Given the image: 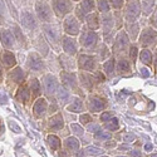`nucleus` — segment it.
<instances>
[{"label":"nucleus","mask_w":157,"mask_h":157,"mask_svg":"<svg viewBox=\"0 0 157 157\" xmlns=\"http://www.w3.org/2000/svg\"><path fill=\"white\" fill-rule=\"evenodd\" d=\"M57 92H58V98L60 99L62 103H65V102L68 101V98H69V93H68V90H67V89L59 88V87H58Z\"/></svg>","instance_id":"34"},{"label":"nucleus","mask_w":157,"mask_h":157,"mask_svg":"<svg viewBox=\"0 0 157 157\" xmlns=\"http://www.w3.org/2000/svg\"><path fill=\"white\" fill-rule=\"evenodd\" d=\"M63 29L68 35L79 34V21L74 15H67L63 23Z\"/></svg>","instance_id":"8"},{"label":"nucleus","mask_w":157,"mask_h":157,"mask_svg":"<svg viewBox=\"0 0 157 157\" xmlns=\"http://www.w3.org/2000/svg\"><path fill=\"white\" fill-rule=\"evenodd\" d=\"M111 117H112L111 112H104V113L101 114V121L102 122H107L108 120H111Z\"/></svg>","instance_id":"45"},{"label":"nucleus","mask_w":157,"mask_h":157,"mask_svg":"<svg viewBox=\"0 0 157 157\" xmlns=\"http://www.w3.org/2000/svg\"><path fill=\"white\" fill-rule=\"evenodd\" d=\"M72 2H79V0H72Z\"/></svg>","instance_id":"55"},{"label":"nucleus","mask_w":157,"mask_h":157,"mask_svg":"<svg viewBox=\"0 0 157 157\" xmlns=\"http://www.w3.org/2000/svg\"><path fill=\"white\" fill-rule=\"evenodd\" d=\"M65 147L71 151H77L79 148V141L74 137H69V138L65 140Z\"/></svg>","instance_id":"28"},{"label":"nucleus","mask_w":157,"mask_h":157,"mask_svg":"<svg viewBox=\"0 0 157 157\" xmlns=\"http://www.w3.org/2000/svg\"><path fill=\"white\" fill-rule=\"evenodd\" d=\"M155 63H156V71H157V52H156V60H155Z\"/></svg>","instance_id":"53"},{"label":"nucleus","mask_w":157,"mask_h":157,"mask_svg":"<svg viewBox=\"0 0 157 157\" xmlns=\"http://www.w3.org/2000/svg\"><path fill=\"white\" fill-rule=\"evenodd\" d=\"M81 79H84V81H82V84L86 86L87 89H90V88H92V78H90V75L83 73V74L81 75Z\"/></svg>","instance_id":"38"},{"label":"nucleus","mask_w":157,"mask_h":157,"mask_svg":"<svg viewBox=\"0 0 157 157\" xmlns=\"http://www.w3.org/2000/svg\"><path fill=\"white\" fill-rule=\"evenodd\" d=\"M140 58H141V62L145 63L146 65H151L152 64V54H151V52L148 49L142 50L141 54H140Z\"/></svg>","instance_id":"29"},{"label":"nucleus","mask_w":157,"mask_h":157,"mask_svg":"<svg viewBox=\"0 0 157 157\" xmlns=\"http://www.w3.org/2000/svg\"><path fill=\"white\" fill-rule=\"evenodd\" d=\"M128 2H129V0H128Z\"/></svg>","instance_id":"59"},{"label":"nucleus","mask_w":157,"mask_h":157,"mask_svg":"<svg viewBox=\"0 0 157 157\" xmlns=\"http://www.w3.org/2000/svg\"><path fill=\"white\" fill-rule=\"evenodd\" d=\"M111 133L109 132H106V131H97V133H96V138L97 140H101V141H108L111 138Z\"/></svg>","instance_id":"37"},{"label":"nucleus","mask_w":157,"mask_h":157,"mask_svg":"<svg viewBox=\"0 0 157 157\" xmlns=\"http://www.w3.org/2000/svg\"><path fill=\"white\" fill-rule=\"evenodd\" d=\"M97 5H98V9H99V11L102 13V14L103 13H108L111 10L108 0H97Z\"/></svg>","instance_id":"33"},{"label":"nucleus","mask_w":157,"mask_h":157,"mask_svg":"<svg viewBox=\"0 0 157 157\" xmlns=\"http://www.w3.org/2000/svg\"><path fill=\"white\" fill-rule=\"evenodd\" d=\"M86 152H87L88 155L94 156V155H102L103 151H102L99 147H96V146H88V147L86 148Z\"/></svg>","instance_id":"39"},{"label":"nucleus","mask_w":157,"mask_h":157,"mask_svg":"<svg viewBox=\"0 0 157 157\" xmlns=\"http://www.w3.org/2000/svg\"><path fill=\"white\" fill-rule=\"evenodd\" d=\"M131 25H128V32H131V30H132V33H131V38H132V39H135L136 38V35H137V30H138V25L137 24H135V23H129Z\"/></svg>","instance_id":"40"},{"label":"nucleus","mask_w":157,"mask_h":157,"mask_svg":"<svg viewBox=\"0 0 157 157\" xmlns=\"http://www.w3.org/2000/svg\"><path fill=\"white\" fill-rule=\"evenodd\" d=\"M33 111H34V114L38 117V118L44 117V114L47 113V102H45V99L44 98H39L34 104Z\"/></svg>","instance_id":"20"},{"label":"nucleus","mask_w":157,"mask_h":157,"mask_svg":"<svg viewBox=\"0 0 157 157\" xmlns=\"http://www.w3.org/2000/svg\"><path fill=\"white\" fill-rule=\"evenodd\" d=\"M48 143L53 150H58L60 146V140L54 135H50V136H48Z\"/></svg>","instance_id":"32"},{"label":"nucleus","mask_w":157,"mask_h":157,"mask_svg":"<svg viewBox=\"0 0 157 157\" xmlns=\"http://www.w3.org/2000/svg\"><path fill=\"white\" fill-rule=\"evenodd\" d=\"M86 21H87V25H88V29H90V30H97L101 27V21H99V18H98V13L92 11L90 14H88L86 17Z\"/></svg>","instance_id":"18"},{"label":"nucleus","mask_w":157,"mask_h":157,"mask_svg":"<svg viewBox=\"0 0 157 157\" xmlns=\"http://www.w3.org/2000/svg\"><path fill=\"white\" fill-rule=\"evenodd\" d=\"M78 65H79V68L83 71L92 72L96 68V59L90 56L82 54V56H79V58H78Z\"/></svg>","instance_id":"13"},{"label":"nucleus","mask_w":157,"mask_h":157,"mask_svg":"<svg viewBox=\"0 0 157 157\" xmlns=\"http://www.w3.org/2000/svg\"><path fill=\"white\" fill-rule=\"evenodd\" d=\"M52 10L58 18H63L72 10V0H52Z\"/></svg>","instance_id":"3"},{"label":"nucleus","mask_w":157,"mask_h":157,"mask_svg":"<svg viewBox=\"0 0 157 157\" xmlns=\"http://www.w3.org/2000/svg\"><path fill=\"white\" fill-rule=\"evenodd\" d=\"M101 157H106V156H101Z\"/></svg>","instance_id":"57"},{"label":"nucleus","mask_w":157,"mask_h":157,"mask_svg":"<svg viewBox=\"0 0 157 157\" xmlns=\"http://www.w3.org/2000/svg\"><path fill=\"white\" fill-rule=\"evenodd\" d=\"M20 24L28 30H33L36 28L35 17L28 8H24L20 10Z\"/></svg>","instance_id":"6"},{"label":"nucleus","mask_w":157,"mask_h":157,"mask_svg":"<svg viewBox=\"0 0 157 157\" xmlns=\"http://www.w3.org/2000/svg\"><path fill=\"white\" fill-rule=\"evenodd\" d=\"M88 131L89 132H97V131H99V126L97 123H90L88 126Z\"/></svg>","instance_id":"46"},{"label":"nucleus","mask_w":157,"mask_h":157,"mask_svg":"<svg viewBox=\"0 0 157 157\" xmlns=\"http://www.w3.org/2000/svg\"><path fill=\"white\" fill-rule=\"evenodd\" d=\"M62 43H63V50L65 52L67 56H74L77 53V44L73 38H71L69 35L63 36Z\"/></svg>","instance_id":"17"},{"label":"nucleus","mask_w":157,"mask_h":157,"mask_svg":"<svg viewBox=\"0 0 157 157\" xmlns=\"http://www.w3.org/2000/svg\"><path fill=\"white\" fill-rule=\"evenodd\" d=\"M129 153H131V156H133V157H141V151H138V150H133V151H131Z\"/></svg>","instance_id":"50"},{"label":"nucleus","mask_w":157,"mask_h":157,"mask_svg":"<svg viewBox=\"0 0 157 157\" xmlns=\"http://www.w3.org/2000/svg\"><path fill=\"white\" fill-rule=\"evenodd\" d=\"M3 82V65L0 63V83Z\"/></svg>","instance_id":"51"},{"label":"nucleus","mask_w":157,"mask_h":157,"mask_svg":"<svg viewBox=\"0 0 157 157\" xmlns=\"http://www.w3.org/2000/svg\"><path fill=\"white\" fill-rule=\"evenodd\" d=\"M67 109L69 112H74V113H79V112H83V103L79 98H74L73 102L69 104V106L67 107Z\"/></svg>","instance_id":"25"},{"label":"nucleus","mask_w":157,"mask_h":157,"mask_svg":"<svg viewBox=\"0 0 157 157\" xmlns=\"http://www.w3.org/2000/svg\"><path fill=\"white\" fill-rule=\"evenodd\" d=\"M71 128H72V131L77 135V136H82L83 133H84V131H83V128L79 126V124H71Z\"/></svg>","instance_id":"41"},{"label":"nucleus","mask_w":157,"mask_h":157,"mask_svg":"<svg viewBox=\"0 0 157 157\" xmlns=\"http://www.w3.org/2000/svg\"><path fill=\"white\" fill-rule=\"evenodd\" d=\"M156 0H142V11L145 15H150L155 8Z\"/></svg>","instance_id":"27"},{"label":"nucleus","mask_w":157,"mask_h":157,"mask_svg":"<svg viewBox=\"0 0 157 157\" xmlns=\"http://www.w3.org/2000/svg\"><path fill=\"white\" fill-rule=\"evenodd\" d=\"M43 29H44V34L48 38V42L54 48H58V45L60 44V38H62L60 29L58 25L52 24V23H44Z\"/></svg>","instance_id":"2"},{"label":"nucleus","mask_w":157,"mask_h":157,"mask_svg":"<svg viewBox=\"0 0 157 157\" xmlns=\"http://www.w3.org/2000/svg\"><path fill=\"white\" fill-rule=\"evenodd\" d=\"M8 81L11 83H17V84H20L25 81V73L24 71L20 68V67H17L13 71H9L8 73Z\"/></svg>","instance_id":"16"},{"label":"nucleus","mask_w":157,"mask_h":157,"mask_svg":"<svg viewBox=\"0 0 157 157\" xmlns=\"http://www.w3.org/2000/svg\"><path fill=\"white\" fill-rule=\"evenodd\" d=\"M0 153H2V151H0Z\"/></svg>","instance_id":"58"},{"label":"nucleus","mask_w":157,"mask_h":157,"mask_svg":"<svg viewBox=\"0 0 157 157\" xmlns=\"http://www.w3.org/2000/svg\"><path fill=\"white\" fill-rule=\"evenodd\" d=\"M17 99L21 103H27L28 101H30L32 97V92H30V88L27 86H20L18 92H17Z\"/></svg>","instance_id":"19"},{"label":"nucleus","mask_w":157,"mask_h":157,"mask_svg":"<svg viewBox=\"0 0 157 157\" xmlns=\"http://www.w3.org/2000/svg\"><path fill=\"white\" fill-rule=\"evenodd\" d=\"M0 63H2L3 67H5L6 69H10L17 64L15 56L13 54L9 49H4L0 52Z\"/></svg>","instance_id":"12"},{"label":"nucleus","mask_w":157,"mask_h":157,"mask_svg":"<svg viewBox=\"0 0 157 157\" xmlns=\"http://www.w3.org/2000/svg\"><path fill=\"white\" fill-rule=\"evenodd\" d=\"M123 140H124L126 142H133V140H135V136H133V135H126Z\"/></svg>","instance_id":"49"},{"label":"nucleus","mask_w":157,"mask_h":157,"mask_svg":"<svg viewBox=\"0 0 157 157\" xmlns=\"http://www.w3.org/2000/svg\"><path fill=\"white\" fill-rule=\"evenodd\" d=\"M136 57H137V48L135 45H132V47H131V49H129V58H131V60H132V62H135Z\"/></svg>","instance_id":"42"},{"label":"nucleus","mask_w":157,"mask_h":157,"mask_svg":"<svg viewBox=\"0 0 157 157\" xmlns=\"http://www.w3.org/2000/svg\"><path fill=\"white\" fill-rule=\"evenodd\" d=\"M157 38V33L156 30H153L152 28H147L145 29L141 35H140V42L143 44V45H150V44H153L155 40Z\"/></svg>","instance_id":"15"},{"label":"nucleus","mask_w":157,"mask_h":157,"mask_svg":"<svg viewBox=\"0 0 157 157\" xmlns=\"http://www.w3.org/2000/svg\"><path fill=\"white\" fill-rule=\"evenodd\" d=\"M29 88H30V92L33 96H39L40 94V83H39L38 79H32L29 83Z\"/></svg>","instance_id":"30"},{"label":"nucleus","mask_w":157,"mask_h":157,"mask_svg":"<svg viewBox=\"0 0 157 157\" xmlns=\"http://www.w3.org/2000/svg\"><path fill=\"white\" fill-rule=\"evenodd\" d=\"M79 121H81L83 124H87V123H89V122H92V117H90L89 114H82V116L79 117Z\"/></svg>","instance_id":"43"},{"label":"nucleus","mask_w":157,"mask_h":157,"mask_svg":"<svg viewBox=\"0 0 157 157\" xmlns=\"http://www.w3.org/2000/svg\"><path fill=\"white\" fill-rule=\"evenodd\" d=\"M120 124H118V120L117 118H112V120H108L107 123H106V128L109 129V131H116L118 129Z\"/></svg>","instance_id":"36"},{"label":"nucleus","mask_w":157,"mask_h":157,"mask_svg":"<svg viewBox=\"0 0 157 157\" xmlns=\"http://www.w3.org/2000/svg\"><path fill=\"white\" fill-rule=\"evenodd\" d=\"M43 84H44V92L47 93V96H53L57 89H58V81L54 75L52 74H47L43 79Z\"/></svg>","instance_id":"10"},{"label":"nucleus","mask_w":157,"mask_h":157,"mask_svg":"<svg viewBox=\"0 0 157 157\" xmlns=\"http://www.w3.org/2000/svg\"><path fill=\"white\" fill-rule=\"evenodd\" d=\"M140 73H141V75H142L143 78H147V77L150 75V72H148L146 68H141V69H140Z\"/></svg>","instance_id":"48"},{"label":"nucleus","mask_w":157,"mask_h":157,"mask_svg":"<svg viewBox=\"0 0 157 157\" xmlns=\"http://www.w3.org/2000/svg\"><path fill=\"white\" fill-rule=\"evenodd\" d=\"M63 126H64V121H63V117L60 113L54 114L49 120V128L52 131H59L60 128H63Z\"/></svg>","instance_id":"22"},{"label":"nucleus","mask_w":157,"mask_h":157,"mask_svg":"<svg viewBox=\"0 0 157 157\" xmlns=\"http://www.w3.org/2000/svg\"><path fill=\"white\" fill-rule=\"evenodd\" d=\"M151 157H157V155H152V156H151Z\"/></svg>","instance_id":"54"},{"label":"nucleus","mask_w":157,"mask_h":157,"mask_svg":"<svg viewBox=\"0 0 157 157\" xmlns=\"http://www.w3.org/2000/svg\"><path fill=\"white\" fill-rule=\"evenodd\" d=\"M62 82L63 84L67 87V88H74L77 84V79H75V75L74 73H62Z\"/></svg>","instance_id":"24"},{"label":"nucleus","mask_w":157,"mask_h":157,"mask_svg":"<svg viewBox=\"0 0 157 157\" xmlns=\"http://www.w3.org/2000/svg\"><path fill=\"white\" fill-rule=\"evenodd\" d=\"M103 69H104V72H106L108 75H111V74L113 73V71H114V59H113V58H111L108 62L104 63Z\"/></svg>","instance_id":"35"},{"label":"nucleus","mask_w":157,"mask_h":157,"mask_svg":"<svg viewBox=\"0 0 157 157\" xmlns=\"http://www.w3.org/2000/svg\"><path fill=\"white\" fill-rule=\"evenodd\" d=\"M126 20L128 23H135L141 15V3L140 0H129L126 5Z\"/></svg>","instance_id":"4"},{"label":"nucleus","mask_w":157,"mask_h":157,"mask_svg":"<svg viewBox=\"0 0 157 157\" xmlns=\"http://www.w3.org/2000/svg\"><path fill=\"white\" fill-rule=\"evenodd\" d=\"M106 106H107V102L97 96H90L88 98V107H89V111L92 112H101L106 108Z\"/></svg>","instance_id":"14"},{"label":"nucleus","mask_w":157,"mask_h":157,"mask_svg":"<svg viewBox=\"0 0 157 157\" xmlns=\"http://www.w3.org/2000/svg\"><path fill=\"white\" fill-rule=\"evenodd\" d=\"M0 43L5 49H11L15 45V36L11 30L2 28L0 29Z\"/></svg>","instance_id":"9"},{"label":"nucleus","mask_w":157,"mask_h":157,"mask_svg":"<svg viewBox=\"0 0 157 157\" xmlns=\"http://www.w3.org/2000/svg\"><path fill=\"white\" fill-rule=\"evenodd\" d=\"M9 126L14 129V132H20V131H21V128L19 126H17V123L14 121H9Z\"/></svg>","instance_id":"47"},{"label":"nucleus","mask_w":157,"mask_h":157,"mask_svg":"<svg viewBox=\"0 0 157 157\" xmlns=\"http://www.w3.org/2000/svg\"><path fill=\"white\" fill-rule=\"evenodd\" d=\"M27 65L30 71H34V72H40L44 69V63H43L42 58L36 53H34V52H32V53L28 56Z\"/></svg>","instance_id":"11"},{"label":"nucleus","mask_w":157,"mask_h":157,"mask_svg":"<svg viewBox=\"0 0 157 157\" xmlns=\"http://www.w3.org/2000/svg\"><path fill=\"white\" fill-rule=\"evenodd\" d=\"M109 2L114 9H121L123 5V0H109Z\"/></svg>","instance_id":"44"},{"label":"nucleus","mask_w":157,"mask_h":157,"mask_svg":"<svg viewBox=\"0 0 157 157\" xmlns=\"http://www.w3.org/2000/svg\"><path fill=\"white\" fill-rule=\"evenodd\" d=\"M13 30H14V34H15V40H18L21 45H24L25 44V36H24L21 29L19 28V25H14Z\"/></svg>","instance_id":"31"},{"label":"nucleus","mask_w":157,"mask_h":157,"mask_svg":"<svg viewBox=\"0 0 157 157\" xmlns=\"http://www.w3.org/2000/svg\"><path fill=\"white\" fill-rule=\"evenodd\" d=\"M128 45V38L124 32H121L116 38V44H114V52H122Z\"/></svg>","instance_id":"21"},{"label":"nucleus","mask_w":157,"mask_h":157,"mask_svg":"<svg viewBox=\"0 0 157 157\" xmlns=\"http://www.w3.org/2000/svg\"><path fill=\"white\" fill-rule=\"evenodd\" d=\"M96 8V3L94 0H82V2L77 5L75 8V14H77V19L83 20L88 14H90Z\"/></svg>","instance_id":"5"},{"label":"nucleus","mask_w":157,"mask_h":157,"mask_svg":"<svg viewBox=\"0 0 157 157\" xmlns=\"http://www.w3.org/2000/svg\"><path fill=\"white\" fill-rule=\"evenodd\" d=\"M118 157H126V156H118Z\"/></svg>","instance_id":"56"},{"label":"nucleus","mask_w":157,"mask_h":157,"mask_svg":"<svg viewBox=\"0 0 157 157\" xmlns=\"http://www.w3.org/2000/svg\"><path fill=\"white\" fill-rule=\"evenodd\" d=\"M97 40H98V34L94 30H90V29H84L79 39L81 44L87 49L94 48V45L97 44Z\"/></svg>","instance_id":"7"},{"label":"nucleus","mask_w":157,"mask_h":157,"mask_svg":"<svg viewBox=\"0 0 157 157\" xmlns=\"http://www.w3.org/2000/svg\"><path fill=\"white\" fill-rule=\"evenodd\" d=\"M117 71H118L120 74H127L129 73L131 68H129V62L124 58L118 60V64H117Z\"/></svg>","instance_id":"26"},{"label":"nucleus","mask_w":157,"mask_h":157,"mask_svg":"<svg viewBox=\"0 0 157 157\" xmlns=\"http://www.w3.org/2000/svg\"><path fill=\"white\" fill-rule=\"evenodd\" d=\"M35 14L38 17V19L43 21V23H52L53 20V10L52 6L45 3L44 0H38L35 3Z\"/></svg>","instance_id":"1"},{"label":"nucleus","mask_w":157,"mask_h":157,"mask_svg":"<svg viewBox=\"0 0 157 157\" xmlns=\"http://www.w3.org/2000/svg\"><path fill=\"white\" fill-rule=\"evenodd\" d=\"M101 25L104 30V33H108L111 32L112 27H113V17L111 15V13H103L102 14V21H101Z\"/></svg>","instance_id":"23"},{"label":"nucleus","mask_w":157,"mask_h":157,"mask_svg":"<svg viewBox=\"0 0 157 157\" xmlns=\"http://www.w3.org/2000/svg\"><path fill=\"white\" fill-rule=\"evenodd\" d=\"M145 150L146 151H151L152 150V145H151V143H147V145L145 146Z\"/></svg>","instance_id":"52"}]
</instances>
